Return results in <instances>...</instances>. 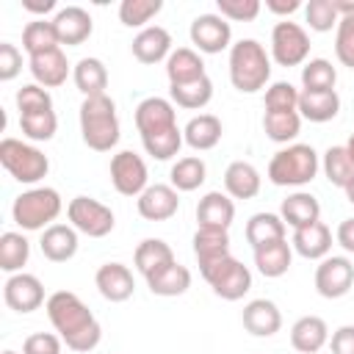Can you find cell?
<instances>
[{"label": "cell", "mask_w": 354, "mask_h": 354, "mask_svg": "<svg viewBox=\"0 0 354 354\" xmlns=\"http://www.w3.org/2000/svg\"><path fill=\"white\" fill-rule=\"evenodd\" d=\"M47 318L55 326L58 337L66 343V348L77 354H88L102 340V326L94 318V313L83 304V299L72 290H55L44 301Z\"/></svg>", "instance_id": "1"}, {"label": "cell", "mask_w": 354, "mask_h": 354, "mask_svg": "<svg viewBox=\"0 0 354 354\" xmlns=\"http://www.w3.org/2000/svg\"><path fill=\"white\" fill-rule=\"evenodd\" d=\"M80 136L94 152H111L119 144V116L116 102L108 94L83 97L80 102Z\"/></svg>", "instance_id": "2"}, {"label": "cell", "mask_w": 354, "mask_h": 354, "mask_svg": "<svg viewBox=\"0 0 354 354\" xmlns=\"http://www.w3.org/2000/svg\"><path fill=\"white\" fill-rule=\"evenodd\" d=\"M271 80V58L257 39H241L230 47V83L241 94H254Z\"/></svg>", "instance_id": "3"}, {"label": "cell", "mask_w": 354, "mask_h": 354, "mask_svg": "<svg viewBox=\"0 0 354 354\" xmlns=\"http://www.w3.org/2000/svg\"><path fill=\"white\" fill-rule=\"evenodd\" d=\"M318 169L321 160L310 144H288L268 160V180L282 188H301L315 180Z\"/></svg>", "instance_id": "4"}, {"label": "cell", "mask_w": 354, "mask_h": 354, "mask_svg": "<svg viewBox=\"0 0 354 354\" xmlns=\"http://www.w3.org/2000/svg\"><path fill=\"white\" fill-rule=\"evenodd\" d=\"M61 194L50 185H39L30 191H22L14 205H11V216L14 224H19L22 230L33 232V230H47L58 216H61Z\"/></svg>", "instance_id": "5"}, {"label": "cell", "mask_w": 354, "mask_h": 354, "mask_svg": "<svg viewBox=\"0 0 354 354\" xmlns=\"http://www.w3.org/2000/svg\"><path fill=\"white\" fill-rule=\"evenodd\" d=\"M0 163H3V169H6L17 183H25V185L39 183V180L47 177V171H50L47 155H44L39 147L25 144V141H19V138H3V141H0Z\"/></svg>", "instance_id": "6"}, {"label": "cell", "mask_w": 354, "mask_h": 354, "mask_svg": "<svg viewBox=\"0 0 354 354\" xmlns=\"http://www.w3.org/2000/svg\"><path fill=\"white\" fill-rule=\"evenodd\" d=\"M199 274H202L205 282L213 288V293L221 296L224 301H238V299H243V296L249 293V288H252V271H249L241 260H235L232 254H227V257H221L218 263L202 268Z\"/></svg>", "instance_id": "7"}, {"label": "cell", "mask_w": 354, "mask_h": 354, "mask_svg": "<svg viewBox=\"0 0 354 354\" xmlns=\"http://www.w3.org/2000/svg\"><path fill=\"white\" fill-rule=\"evenodd\" d=\"M66 218L77 232H83L88 238H105L116 224L113 210L91 196H75L66 205Z\"/></svg>", "instance_id": "8"}, {"label": "cell", "mask_w": 354, "mask_h": 354, "mask_svg": "<svg viewBox=\"0 0 354 354\" xmlns=\"http://www.w3.org/2000/svg\"><path fill=\"white\" fill-rule=\"evenodd\" d=\"M310 55V36L299 22L282 19L271 28V58L279 66H299Z\"/></svg>", "instance_id": "9"}, {"label": "cell", "mask_w": 354, "mask_h": 354, "mask_svg": "<svg viewBox=\"0 0 354 354\" xmlns=\"http://www.w3.org/2000/svg\"><path fill=\"white\" fill-rule=\"evenodd\" d=\"M111 183L122 196H141L149 188L147 163L133 149H122L111 158Z\"/></svg>", "instance_id": "10"}, {"label": "cell", "mask_w": 354, "mask_h": 354, "mask_svg": "<svg viewBox=\"0 0 354 354\" xmlns=\"http://www.w3.org/2000/svg\"><path fill=\"white\" fill-rule=\"evenodd\" d=\"M354 285V266L343 254H326L315 266V290L324 299H340Z\"/></svg>", "instance_id": "11"}, {"label": "cell", "mask_w": 354, "mask_h": 354, "mask_svg": "<svg viewBox=\"0 0 354 354\" xmlns=\"http://www.w3.org/2000/svg\"><path fill=\"white\" fill-rule=\"evenodd\" d=\"M188 36H191V44L205 55H216V53L232 47L230 44L232 41V28L221 14H199L191 22Z\"/></svg>", "instance_id": "12"}, {"label": "cell", "mask_w": 354, "mask_h": 354, "mask_svg": "<svg viewBox=\"0 0 354 354\" xmlns=\"http://www.w3.org/2000/svg\"><path fill=\"white\" fill-rule=\"evenodd\" d=\"M3 299H6L8 310L25 315V313H33V310H39V307L44 304V285H41L39 277L19 271V274H11V277L6 279V285H3Z\"/></svg>", "instance_id": "13"}, {"label": "cell", "mask_w": 354, "mask_h": 354, "mask_svg": "<svg viewBox=\"0 0 354 354\" xmlns=\"http://www.w3.org/2000/svg\"><path fill=\"white\" fill-rule=\"evenodd\" d=\"M94 285L100 290V296L105 301H127L136 290V279H133V271L124 266V263H102L94 274Z\"/></svg>", "instance_id": "14"}, {"label": "cell", "mask_w": 354, "mask_h": 354, "mask_svg": "<svg viewBox=\"0 0 354 354\" xmlns=\"http://www.w3.org/2000/svg\"><path fill=\"white\" fill-rule=\"evenodd\" d=\"M136 127L141 136H152V133H163L169 127H177V113L171 100L163 97H147L136 105Z\"/></svg>", "instance_id": "15"}, {"label": "cell", "mask_w": 354, "mask_h": 354, "mask_svg": "<svg viewBox=\"0 0 354 354\" xmlns=\"http://www.w3.org/2000/svg\"><path fill=\"white\" fill-rule=\"evenodd\" d=\"M136 207H138V216L147 218V221H166V218H171L177 213L180 196H177V191L171 185L155 183L136 199Z\"/></svg>", "instance_id": "16"}, {"label": "cell", "mask_w": 354, "mask_h": 354, "mask_svg": "<svg viewBox=\"0 0 354 354\" xmlns=\"http://www.w3.org/2000/svg\"><path fill=\"white\" fill-rule=\"evenodd\" d=\"M53 25H55V33H58V41L66 44V47H77L83 44L91 30H94V22H91V14L80 6H66L61 8L55 17H53Z\"/></svg>", "instance_id": "17"}, {"label": "cell", "mask_w": 354, "mask_h": 354, "mask_svg": "<svg viewBox=\"0 0 354 354\" xmlns=\"http://www.w3.org/2000/svg\"><path fill=\"white\" fill-rule=\"evenodd\" d=\"M243 329L254 337H271L282 326V313L271 299H252L241 313Z\"/></svg>", "instance_id": "18"}, {"label": "cell", "mask_w": 354, "mask_h": 354, "mask_svg": "<svg viewBox=\"0 0 354 354\" xmlns=\"http://www.w3.org/2000/svg\"><path fill=\"white\" fill-rule=\"evenodd\" d=\"M130 50H133L136 61H141V64H160L171 55V36L160 25H147L144 30L136 33Z\"/></svg>", "instance_id": "19"}, {"label": "cell", "mask_w": 354, "mask_h": 354, "mask_svg": "<svg viewBox=\"0 0 354 354\" xmlns=\"http://www.w3.org/2000/svg\"><path fill=\"white\" fill-rule=\"evenodd\" d=\"M235 218V205L221 191H207L196 205V221L205 230H230Z\"/></svg>", "instance_id": "20"}, {"label": "cell", "mask_w": 354, "mask_h": 354, "mask_svg": "<svg viewBox=\"0 0 354 354\" xmlns=\"http://www.w3.org/2000/svg\"><path fill=\"white\" fill-rule=\"evenodd\" d=\"M39 246L50 263H66L77 254V230L72 224H50L41 232Z\"/></svg>", "instance_id": "21"}, {"label": "cell", "mask_w": 354, "mask_h": 354, "mask_svg": "<svg viewBox=\"0 0 354 354\" xmlns=\"http://www.w3.org/2000/svg\"><path fill=\"white\" fill-rule=\"evenodd\" d=\"M133 263H136L138 274H141L144 279H149V277H155L158 271L169 268V266L177 263V260H174L171 246H169L163 238H144V241L136 246Z\"/></svg>", "instance_id": "22"}, {"label": "cell", "mask_w": 354, "mask_h": 354, "mask_svg": "<svg viewBox=\"0 0 354 354\" xmlns=\"http://www.w3.org/2000/svg\"><path fill=\"white\" fill-rule=\"evenodd\" d=\"M329 343V326L318 315H301L290 326V346L299 354H315Z\"/></svg>", "instance_id": "23"}, {"label": "cell", "mask_w": 354, "mask_h": 354, "mask_svg": "<svg viewBox=\"0 0 354 354\" xmlns=\"http://www.w3.org/2000/svg\"><path fill=\"white\" fill-rule=\"evenodd\" d=\"M30 75H33V80L41 88H58V86H64L66 77H69V61H66L64 50L58 47V50L33 55L30 58Z\"/></svg>", "instance_id": "24"}, {"label": "cell", "mask_w": 354, "mask_h": 354, "mask_svg": "<svg viewBox=\"0 0 354 354\" xmlns=\"http://www.w3.org/2000/svg\"><path fill=\"white\" fill-rule=\"evenodd\" d=\"M260 171L249 160H232L224 169V191L232 199H254L260 194Z\"/></svg>", "instance_id": "25"}, {"label": "cell", "mask_w": 354, "mask_h": 354, "mask_svg": "<svg viewBox=\"0 0 354 354\" xmlns=\"http://www.w3.org/2000/svg\"><path fill=\"white\" fill-rule=\"evenodd\" d=\"M290 246L304 257V260H324L332 249V230L324 221L307 224L301 230H293Z\"/></svg>", "instance_id": "26"}, {"label": "cell", "mask_w": 354, "mask_h": 354, "mask_svg": "<svg viewBox=\"0 0 354 354\" xmlns=\"http://www.w3.org/2000/svg\"><path fill=\"white\" fill-rule=\"evenodd\" d=\"M221 133H224V127H221L218 116L199 113V116H191L188 124L183 127V141L196 152H207L221 141Z\"/></svg>", "instance_id": "27"}, {"label": "cell", "mask_w": 354, "mask_h": 354, "mask_svg": "<svg viewBox=\"0 0 354 354\" xmlns=\"http://www.w3.org/2000/svg\"><path fill=\"white\" fill-rule=\"evenodd\" d=\"M279 216H282L285 227L301 230V227H307V224L321 221V205H318V199H315L313 194L296 191V194H290L288 199H282Z\"/></svg>", "instance_id": "28"}, {"label": "cell", "mask_w": 354, "mask_h": 354, "mask_svg": "<svg viewBox=\"0 0 354 354\" xmlns=\"http://www.w3.org/2000/svg\"><path fill=\"white\" fill-rule=\"evenodd\" d=\"M340 111V97L337 91H301L299 94V116L310 119L315 124L332 122Z\"/></svg>", "instance_id": "29"}, {"label": "cell", "mask_w": 354, "mask_h": 354, "mask_svg": "<svg viewBox=\"0 0 354 354\" xmlns=\"http://www.w3.org/2000/svg\"><path fill=\"white\" fill-rule=\"evenodd\" d=\"M194 254H196V263H199V271L218 263L221 257L230 254V235L227 230H205L199 227L194 232Z\"/></svg>", "instance_id": "30"}, {"label": "cell", "mask_w": 354, "mask_h": 354, "mask_svg": "<svg viewBox=\"0 0 354 354\" xmlns=\"http://www.w3.org/2000/svg\"><path fill=\"white\" fill-rule=\"evenodd\" d=\"M290 260H293V246H290L285 238L254 249V266H257V271H260L263 277H268V279H277V277L288 274Z\"/></svg>", "instance_id": "31"}, {"label": "cell", "mask_w": 354, "mask_h": 354, "mask_svg": "<svg viewBox=\"0 0 354 354\" xmlns=\"http://www.w3.org/2000/svg\"><path fill=\"white\" fill-rule=\"evenodd\" d=\"M207 75L205 72V61L196 50L191 47H177L171 50V55L166 58V77H169V86L174 83H188V80H196Z\"/></svg>", "instance_id": "32"}, {"label": "cell", "mask_w": 354, "mask_h": 354, "mask_svg": "<svg viewBox=\"0 0 354 354\" xmlns=\"http://www.w3.org/2000/svg\"><path fill=\"white\" fill-rule=\"evenodd\" d=\"M72 80L83 97H100L108 88V69L100 58H80L72 69Z\"/></svg>", "instance_id": "33"}, {"label": "cell", "mask_w": 354, "mask_h": 354, "mask_svg": "<svg viewBox=\"0 0 354 354\" xmlns=\"http://www.w3.org/2000/svg\"><path fill=\"white\" fill-rule=\"evenodd\" d=\"M243 235H246V243L252 249H257V246L282 241L285 238V221L277 213H254V216H249Z\"/></svg>", "instance_id": "34"}, {"label": "cell", "mask_w": 354, "mask_h": 354, "mask_svg": "<svg viewBox=\"0 0 354 354\" xmlns=\"http://www.w3.org/2000/svg\"><path fill=\"white\" fill-rule=\"evenodd\" d=\"M169 97H171V102H177L185 111H199L213 100V80L207 75H202L188 83H174V86H169Z\"/></svg>", "instance_id": "35"}, {"label": "cell", "mask_w": 354, "mask_h": 354, "mask_svg": "<svg viewBox=\"0 0 354 354\" xmlns=\"http://www.w3.org/2000/svg\"><path fill=\"white\" fill-rule=\"evenodd\" d=\"M22 47H25V53L30 58L41 55V53H50V50H58L61 41H58L53 19H33V22H28L25 30H22Z\"/></svg>", "instance_id": "36"}, {"label": "cell", "mask_w": 354, "mask_h": 354, "mask_svg": "<svg viewBox=\"0 0 354 354\" xmlns=\"http://www.w3.org/2000/svg\"><path fill=\"white\" fill-rule=\"evenodd\" d=\"M147 288H149L155 296H166V299L183 296V293L191 288V271H188L185 266H180V263H171L169 268H163V271H158L155 277H149V279H147Z\"/></svg>", "instance_id": "37"}, {"label": "cell", "mask_w": 354, "mask_h": 354, "mask_svg": "<svg viewBox=\"0 0 354 354\" xmlns=\"http://www.w3.org/2000/svg\"><path fill=\"white\" fill-rule=\"evenodd\" d=\"M169 180H171V188H174V191H196V188L207 180V166H205L202 158L185 155V158H180V160L171 166Z\"/></svg>", "instance_id": "38"}, {"label": "cell", "mask_w": 354, "mask_h": 354, "mask_svg": "<svg viewBox=\"0 0 354 354\" xmlns=\"http://www.w3.org/2000/svg\"><path fill=\"white\" fill-rule=\"evenodd\" d=\"M263 130L271 141L277 144H288L299 136L301 130V116L299 111H266L263 116Z\"/></svg>", "instance_id": "39"}, {"label": "cell", "mask_w": 354, "mask_h": 354, "mask_svg": "<svg viewBox=\"0 0 354 354\" xmlns=\"http://www.w3.org/2000/svg\"><path fill=\"white\" fill-rule=\"evenodd\" d=\"M30 257V243L22 232H3L0 235V268L6 274H19Z\"/></svg>", "instance_id": "40"}, {"label": "cell", "mask_w": 354, "mask_h": 354, "mask_svg": "<svg viewBox=\"0 0 354 354\" xmlns=\"http://www.w3.org/2000/svg\"><path fill=\"white\" fill-rule=\"evenodd\" d=\"M337 69L326 58H310L301 66V91H335Z\"/></svg>", "instance_id": "41"}, {"label": "cell", "mask_w": 354, "mask_h": 354, "mask_svg": "<svg viewBox=\"0 0 354 354\" xmlns=\"http://www.w3.org/2000/svg\"><path fill=\"white\" fill-rule=\"evenodd\" d=\"M321 169H324L326 180H329L335 188H346V185L354 180V163H351L346 147H329V149L324 152Z\"/></svg>", "instance_id": "42"}, {"label": "cell", "mask_w": 354, "mask_h": 354, "mask_svg": "<svg viewBox=\"0 0 354 354\" xmlns=\"http://www.w3.org/2000/svg\"><path fill=\"white\" fill-rule=\"evenodd\" d=\"M141 144L147 149V155H152L155 160H169L180 152L183 141V130L180 127H169L163 133H152V136H141Z\"/></svg>", "instance_id": "43"}, {"label": "cell", "mask_w": 354, "mask_h": 354, "mask_svg": "<svg viewBox=\"0 0 354 354\" xmlns=\"http://www.w3.org/2000/svg\"><path fill=\"white\" fill-rule=\"evenodd\" d=\"M163 8V0H122L119 3V19L127 28H147L152 17H158Z\"/></svg>", "instance_id": "44"}, {"label": "cell", "mask_w": 354, "mask_h": 354, "mask_svg": "<svg viewBox=\"0 0 354 354\" xmlns=\"http://www.w3.org/2000/svg\"><path fill=\"white\" fill-rule=\"evenodd\" d=\"M19 130L30 141H50L58 130L55 111H39V113H25L19 116Z\"/></svg>", "instance_id": "45"}, {"label": "cell", "mask_w": 354, "mask_h": 354, "mask_svg": "<svg viewBox=\"0 0 354 354\" xmlns=\"http://www.w3.org/2000/svg\"><path fill=\"white\" fill-rule=\"evenodd\" d=\"M304 19H307L310 30H315V33H329L332 28H337L340 14L335 11L332 0H310V3L304 6Z\"/></svg>", "instance_id": "46"}, {"label": "cell", "mask_w": 354, "mask_h": 354, "mask_svg": "<svg viewBox=\"0 0 354 354\" xmlns=\"http://www.w3.org/2000/svg\"><path fill=\"white\" fill-rule=\"evenodd\" d=\"M17 108H19V116L25 113H39V111H53V97L47 88H41L39 83H28L17 91L14 97Z\"/></svg>", "instance_id": "47"}, {"label": "cell", "mask_w": 354, "mask_h": 354, "mask_svg": "<svg viewBox=\"0 0 354 354\" xmlns=\"http://www.w3.org/2000/svg\"><path fill=\"white\" fill-rule=\"evenodd\" d=\"M299 88L288 80H277L266 88V111H299Z\"/></svg>", "instance_id": "48"}, {"label": "cell", "mask_w": 354, "mask_h": 354, "mask_svg": "<svg viewBox=\"0 0 354 354\" xmlns=\"http://www.w3.org/2000/svg\"><path fill=\"white\" fill-rule=\"evenodd\" d=\"M335 55L343 66L354 69V17H340L335 28Z\"/></svg>", "instance_id": "49"}, {"label": "cell", "mask_w": 354, "mask_h": 354, "mask_svg": "<svg viewBox=\"0 0 354 354\" xmlns=\"http://www.w3.org/2000/svg\"><path fill=\"white\" fill-rule=\"evenodd\" d=\"M216 8L227 22H252L260 14V0H216Z\"/></svg>", "instance_id": "50"}, {"label": "cell", "mask_w": 354, "mask_h": 354, "mask_svg": "<svg viewBox=\"0 0 354 354\" xmlns=\"http://www.w3.org/2000/svg\"><path fill=\"white\" fill-rule=\"evenodd\" d=\"M64 340L53 332H33L22 343V354H61Z\"/></svg>", "instance_id": "51"}, {"label": "cell", "mask_w": 354, "mask_h": 354, "mask_svg": "<svg viewBox=\"0 0 354 354\" xmlns=\"http://www.w3.org/2000/svg\"><path fill=\"white\" fill-rule=\"evenodd\" d=\"M19 72H22V53H19L11 41H3V44H0V80L8 83V80H14Z\"/></svg>", "instance_id": "52"}, {"label": "cell", "mask_w": 354, "mask_h": 354, "mask_svg": "<svg viewBox=\"0 0 354 354\" xmlns=\"http://www.w3.org/2000/svg\"><path fill=\"white\" fill-rule=\"evenodd\" d=\"M329 348H332V354H354V324L337 326V329L332 332Z\"/></svg>", "instance_id": "53"}, {"label": "cell", "mask_w": 354, "mask_h": 354, "mask_svg": "<svg viewBox=\"0 0 354 354\" xmlns=\"http://www.w3.org/2000/svg\"><path fill=\"white\" fill-rule=\"evenodd\" d=\"M335 241H337L346 252H351V254H354V216H351V218H343V221L337 224Z\"/></svg>", "instance_id": "54"}, {"label": "cell", "mask_w": 354, "mask_h": 354, "mask_svg": "<svg viewBox=\"0 0 354 354\" xmlns=\"http://www.w3.org/2000/svg\"><path fill=\"white\" fill-rule=\"evenodd\" d=\"M266 8L277 17H290L293 11L301 8V0H266Z\"/></svg>", "instance_id": "55"}, {"label": "cell", "mask_w": 354, "mask_h": 354, "mask_svg": "<svg viewBox=\"0 0 354 354\" xmlns=\"http://www.w3.org/2000/svg\"><path fill=\"white\" fill-rule=\"evenodd\" d=\"M22 8L30 14H47L55 8V0H22Z\"/></svg>", "instance_id": "56"}, {"label": "cell", "mask_w": 354, "mask_h": 354, "mask_svg": "<svg viewBox=\"0 0 354 354\" xmlns=\"http://www.w3.org/2000/svg\"><path fill=\"white\" fill-rule=\"evenodd\" d=\"M332 6L340 17H354V0H332Z\"/></svg>", "instance_id": "57"}, {"label": "cell", "mask_w": 354, "mask_h": 354, "mask_svg": "<svg viewBox=\"0 0 354 354\" xmlns=\"http://www.w3.org/2000/svg\"><path fill=\"white\" fill-rule=\"evenodd\" d=\"M343 147H346V152H348V158H351V163H354V133L348 136V141H346Z\"/></svg>", "instance_id": "58"}, {"label": "cell", "mask_w": 354, "mask_h": 354, "mask_svg": "<svg viewBox=\"0 0 354 354\" xmlns=\"http://www.w3.org/2000/svg\"><path fill=\"white\" fill-rule=\"evenodd\" d=\"M343 191H346V199H348V202L354 205V180H351V183H348V185H346Z\"/></svg>", "instance_id": "59"}, {"label": "cell", "mask_w": 354, "mask_h": 354, "mask_svg": "<svg viewBox=\"0 0 354 354\" xmlns=\"http://www.w3.org/2000/svg\"><path fill=\"white\" fill-rule=\"evenodd\" d=\"M3 354H17V351H11V348H6V351H3Z\"/></svg>", "instance_id": "60"}]
</instances>
